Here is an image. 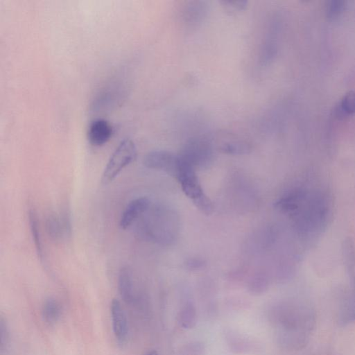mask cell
<instances>
[{"mask_svg":"<svg viewBox=\"0 0 355 355\" xmlns=\"http://www.w3.org/2000/svg\"><path fill=\"white\" fill-rule=\"evenodd\" d=\"M269 318L277 345L286 350L302 349L315 329V310L304 302H281L270 309Z\"/></svg>","mask_w":355,"mask_h":355,"instance_id":"cell-1","label":"cell"},{"mask_svg":"<svg viewBox=\"0 0 355 355\" xmlns=\"http://www.w3.org/2000/svg\"><path fill=\"white\" fill-rule=\"evenodd\" d=\"M137 156V148L133 141L123 139L110 156L101 177V182L107 185L112 182L121 171L132 162Z\"/></svg>","mask_w":355,"mask_h":355,"instance_id":"cell-2","label":"cell"},{"mask_svg":"<svg viewBox=\"0 0 355 355\" xmlns=\"http://www.w3.org/2000/svg\"><path fill=\"white\" fill-rule=\"evenodd\" d=\"M151 214L146 218L148 220L145 224H143L145 225L144 226L145 229L142 230V232L146 237L157 242L168 243L173 241L175 230H171L168 226L174 227L175 223L174 220L169 223L168 221L172 218V216L168 218V215L163 213V210L161 209H155Z\"/></svg>","mask_w":355,"mask_h":355,"instance_id":"cell-3","label":"cell"},{"mask_svg":"<svg viewBox=\"0 0 355 355\" xmlns=\"http://www.w3.org/2000/svg\"><path fill=\"white\" fill-rule=\"evenodd\" d=\"M212 148L210 144L202 139H193L188 141L178 155L194 168L206 164L212 158Z\"/></svg>","mask_w":355,"mask_h":355,"instance_id":"cell-4","label":"cell"},{"mask_svg":"<svg viewBox=\"0 0 355 355\" xmlns=\"http://www.w3.org/2000/svg\"><path fill=\"white\" fill-rule=\"evenodd\" d=\"M143 163L148 168L164 171L175 178L178 157L168 150H153L145 155Z\"/></svg>","mask_w":355,"mask_h":355,"instance_id":"cell-5","label":"cell"},{"mask_svg":"<svg viewBox=\"0 0 355 355\" xmlns=\"http://www.w3.org/2000/svg\"><path fill=\"white\" fill-rule=\"evenodd\" d=\"M110 313L114 337L119 345H123L128 337V325L125 311L116 299L112 301Z\"/></svg>","mask_w":355,"mask_h":355,"instance_id":"cell-6","label":"cell"},{"mask_svg":"<svg viewBox=\"0 0 355 355\" xmlns=\"http://www.w3.org/2000/svg\"><path fill=\"white\" fill-rule=\"evenodd\" d=\"M47 234L53 241H60L71 234V221L67 213L60 216L55 214H49L45 221Z\"/></svg>","mask_w":355,"mask_h":355,"instance_id":"cell-7","label":"cell"},{"mask_svg":"<svg viewBox=\"0 0 355 355\" xmlns=\"http://www.w3.org/2000/svg\"><path fill=\"white\" fill-rule=\"evenodd\" d=\"M150 202L146 197H139L131 200L123 211L120 220L119 226L125 230L150 207Z\"/></svg>","mask_w":355,"mask_h":355,"instance_id":"cell-8","label":"cell"},{"mask_svg":"<svg viewBox=\"0 0 355 355\" xmlns=\"http://www.w3.org/2000/svg\"><path fill=\"white\" fill-rule=\"evenodd\" d=\"M113 127L106 119L93 120L88 128L87 138L89 143L95 146L106 144L113 135Z\"/></svg>","mask_w":355,"mask_h":355,"instance_id":"cell-9","label":"cell"},{"mask_svg":"<svg viewBox=\"0 0 355 355\" xmlns=\"http://www.w3.org/2000/svg\"><path fill=\"white\" fill-rule=\"evenodd\" d=\"M225 340L230 349L234 353H248L259 348L258 343L251 338L233 330L225 331Z\"/></svg>","mask_w":355,"mask_h":355,"instance_id":"cell-10","label":"cell"},{"mask_svg":"<svg viewBox=\"0 0 355 355\" xmlns=\"http://www.w3.org/2000/svg\"><path fill=\"white\" fill-rule=\"evenodd\" d=\"M118 287L122 299L128 304L134 300V285L130 270L123 268L120 270L118 279Z\"/></svg>","mask_w":355,"mask_h":355,"instance_id":"cell-11","label":"cell"},{"mask_svg":"<svg viewBox=\"0 0 355 355\" xmlns=\"http://www.w3.org/2000/svg\"><path fill=\"white\" fill-rule=\"evenodd\" d=\"M28 222L37 256L40 261H43L44 259L43 243L38 225L37 216L34 209H31L28 211Z\"/></svg>","mask_w":355,"mask_h":355,"instance_id":"cell-12","label":"cell"},{"mask_svg":"<svg viewBox=\"0 0 355 355\" xmlns=\"http://www.w3.org/2000/svg\"><path fill=\"white\" fill-rule=\"evenodd\" d=\"M178 323L183 329L193 328L197 322V312L195 306L187 302L179 311L177 316Z\"/></svg>","mask_w":355,"mask_h":355,"instance_id":"cell-13","label":"cell"},{"mask_svg":"<svg viewBox=\"0 0 355 355\" xmlns=\"http://www.w3.org/2000/svg\"><path fill=\"white\" fill-rule=\"evenodd\" d=\"M62 307L60 303L53 298L46 300L42 308V316L45 322L54 324L60 318Z\"/></svg>","mask_w":355,"mask_h":355,"instance_id":"cell-14","label":"cell"},{"mask_svg":"<svg viewBox=\"0 0 355 355\" xmlns=\"http://www.w3.org/2000/svg\"><path fill=\"white\" fill-rule=\"evenodd\" d=\"M336 113L341 117L355 114V92H349L343 96L336 108Z\"/></svg>","mask_w":355,"mask_h":355,"instance_id":"cell-15","label":"cell"},{"mask_svg":"<svg viewBox=\"0 0 355 355\" xmlns=\"http://www.w3.org/2000/svg\"><path fill=\"white\" fill-rule=\"evenodd\" d=\"M220 151L229 155H243L251 151V146L244 141H230L222 144Z\"/></svg>","mask_w":355,"mask_h":355,"instance_id":"cell-16","label":"cell"},{"mask_svg":"<svg viewBox=\"0 0 355 355\" xmlns=\"http://www.w3.org/2000/svg\"><path fill=\"white\" fill-rule=\"evenodd\" d=\"M340 321L343 324L355 322V293L340 308Z\"/></svg>","mask_w":355,"mask_h":355,"instance_id":"cell-17","label":"cell"},{"mask_svg":"<svg viewBox=\"0 0 355 355\" xmlns=\"http://www.w3.org/2000/svg\"><path fill=\"white\" fill-rule=\"evenodd\" d=\"M268 282L266 277L257 275L254 277L248 284L249 291L254 295H261L266 291Z\"/></svg>","mask_w":355,"mask_h":355,"instance_id":"cell-18","label":"cell"},{"mask_svg":"<svg viewBox=\"0 0 355 355\" xmlns=\"http://www.w3.org/2000/svg\"><path fill=\"white\" fill-rule=\"evenodd\" d=\"M205 345L199 341L187 343L180 349V355H205Z\"/></svg>","mask_w":355,"mask_h":355,"instance_id":"cell-19","label":"cell"},{"mask_svg":"<svg viewBox=\"0 0 355 355\" xmlns=\"http://www.w3.org/2000/svg\"><path fill=\"white\" fill-rule=\"evenodd\" d=\"M345 1L331 0L326 5V13L329 17L334 18L339 16L346 7Z\"/></svg>","mask_w":355,"mask_h":355,"instance_id":"cell-20","label":"cell"},{"mask_svg":"<svg viewBox=\"0 0 355 355\" xmlns=\"http://www.w3.org/2000/svg\"><path fill=\"white\" fill-rule=\"evenodd\" d=\"M10 335L6 322L1 317L0 319V351L3 354L9 346Z\"/></svg>","mask_w":355,"mask_h":355,"instance_id":"cell-21","label":"cell"},{"mask_svg":"<svg viewBox=\"0 0 355 355\" xmlns=\"http://www.w3.org/2000/svg\"><path fill=\"white\" fill-rule=\"evenodd\" d=\"M193 203L205 214L209 215L214 211V205L211 200L205 194L193 201Z\"/></svg>","mask_w":355,"mask_h":355,"instance_id":"cell-22","label":"cell"},{"mask_svg":"<svg viewBox=\"0 0 355 355\" xmlns=\"http://www.w3.org/2000/svg\"><path fill=\"white\" fill-rule=\"evenodd\" d=\"M223 7L228 11H241L247 8L248 2L246 1H221Z\"/></svg>","mask_w":355,"mask_h":355,"instance_id":"cell-23","label":"cell"},{"mask_svg":"<svg viewBox=\"0 0 355 355\" xmlns=\"http://www.w3.org/2000/svg\"><path fill=\"white\" fill-rule=\"evenodd\" d=\"M205 264V263H204V261L199 259H189L187 262V268L189 269H192V270H196V269L201 268L204 266Z\"/></svg>","mask_w":355,"mask_h":355,"instance_id":"cell-24","label":"cell"},{"mask_svg":"<svg viewBox=\"0 0 355 355\" xmlns=\"http://www.w3.org/2000/svg\"><path fill=\"white\" fill-rule=\"evenodd\" d=\"M144 355H159V354L155 350H151L146 353Z\"/></svg>","mask_w":355,"mask_h":355,"instance_id":"cell-25","label":"cell"}]
</instances>
